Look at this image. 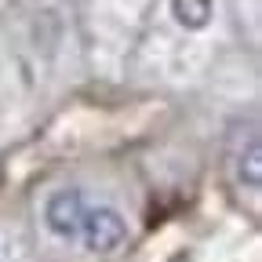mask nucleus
I'll return each instance as SVG.
<instances>
[{
  "label": "nucleus",
  "mask_w": 262,
  "mask_h": 262,
  "mask_svg": "<svg viewBox=\"0 0 262 262\" xmlns=\"http://www.w3.org/2000/svg\"><path fill=\"white\" fill-rule=\"evenodd\" d=\"M88 208L91 204H88L84 189H77V186L55 189L48 201H44V226H48V233L58 237V241H77Z\"/></svg>",
  "instance_id": "nucleus-1"
},
{
  "label": "nucleus",
  "mask_w": 262,
  "mask_h": 262,
  "mask_svg": "<svg viewBox=\"0 0 262 262\" xmlns=\"http://www.w3.org/2000/svg\"><path fill=\"white\" fill-rule=\"evenodd\" d=\"M77 241L95 255H110V251L124 248V241H127V219L110 204H91Z\"/></svg>",
  "instance_id": "nucleus-2"
},
{
  "label": "nucleus",
  "mask_w": 262,
  "mask_h": 262,
  "mask_svg": "<svg viewBox=\"0 0 262 262\" xmlns=\"http://www.w3.org/2000/svg\"><path fill=\"white\" fill-rule=\"evenodd\" d=\"M171 15L182 29H204L215 15V0H171Z\"/></svg>",
  "instance_id": "nucleus-3"
},
{
  "label": "nucleus",
  "mask_w": 262,
  "mask_h": 262,
  "mask_svg": "<svg viewBox=\"0 0 262 262\" xmlns=\"http://www.w3.org/2000/svg\"><path fill=\"white\" fill-rule=\"evenodd\" d=\"M237 179H241L248 189H258V179H262V153H258V139H255V135L241 146V157H237Z\"/></svg>",
  "instance_id": "nucleus-4"
}]
</instances>
